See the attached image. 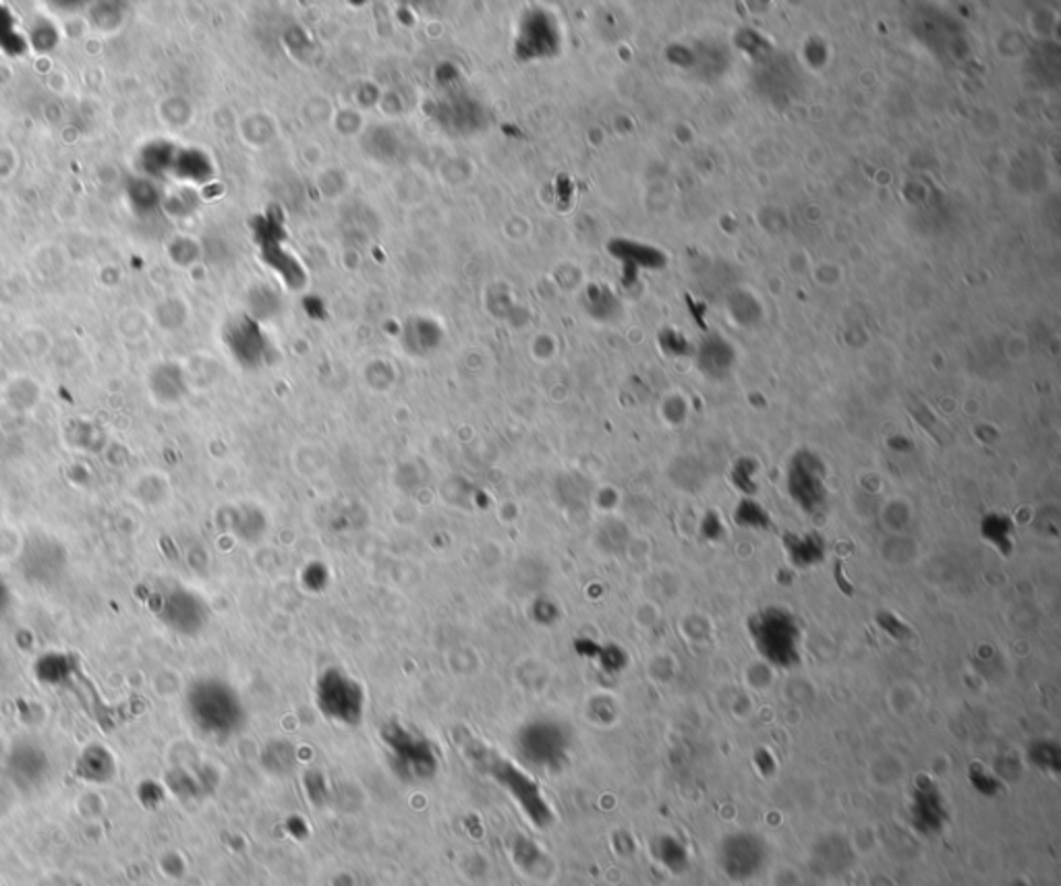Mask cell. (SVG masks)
I'll return each mask as SVG.
<instances>
[{
	"mask_svg": "<svg viewBox=\"0 0 1061 886\" xmlns=\"http://www.w3.org/2000/svg\"><path fill=\"white\" fill-rule=\"evenodd\" d=\"M980 530H983V537L997 547L1001 553H1010L1011 547V532H1014V527H1011V520L1008 516L1004 514H989L983 522H980Z\"/></svg>",
	"mask_w": 1061,
	"mask_h": 886,
	"instance_id": "11",
	"label": "cell"
},
{
	"mask_svg": "<svg viewBox=\"0 0 1061 886\" xmlns=\"http://www.w3.org/2000/svg\"><path fill=\"white\" fill-rule=\"evenodd\" d=\"M787 491L792 501L808 514L817 516L827 510V487H825V471L815 456L801 454L790 466L787 475Z\"/></svg>",
	"mask_w": 1061,
	"mask_h": 886,
	"instance_id": "7",
	"label": "cell"
},
{
	"mask_svg": "<svg viewBox=\"0 0 1061 886\" xmlns=\"http://www.w3.org/2000/svg\"><path fill=\"white\" fill-rule=\"evenodd\" d=\"M187 713L200 732L216 739L237 735L247 718L239 692L218 678H204L189 688Z\"/></svg>",
	"mask_w": 1061,
	"mask_h": 886,
	"instance_id": "1",
	"label": "cell"
},
{
	"mask_svg": "<svg viewBox=\"0 0 1061 886\" xmlns=\"http://www.w3.org/2000/svg\"><path fill=\"white\" fill-rule=\"evenodd\" d=\"M379 737L388 754L390 767L400 779L409 784H421L436 777L440 768V754L424 733L394 718L382 725Z\"/></svg>",
	"mask_w": 1061,
	"mask_h": 886,
	"instance_id": "3",
	"label": "cell"
},
{
	"mask_svg": "<svg viewBox=\"0 0 1061 886\" xmlns=\"http://www.w3.org/2000/svg\"><path fill=\"white\" fill-rule=\"evenodd\" d=\"M754 647L770 663L792 667L801 659V626L784 607H768L749 619Z\"/></svg>",
	"mask_w": 1061,
	"mask_h": 886,
	"instance_id": "6",
	"label": "cell"
},
{
	"mask_svg": "<svg viewBox=\"0 0 1061 886\" xmlns=\"http://www.w3.org/2000/svg\"><path fill=\"white\" fill-rule=\"evenodd\" d=\"M787 560L796 568H813L825 560V541L815 532L784 537Z\"/></svg>",
	"mask_w": 1061,
	"mask_h": 886,
	"instance_id": "10",
	"label": "cell"
},
{
	"mask_svg": "<svg viewBox=\"0 0 1061 886\" xmlns=\"http://www.w3.org/2000/svg\"><path fill=\"white\" fill-rule=\"evenodd\" d=\"M160 617L167 626H171L176 634L193 636L204 630L210 619L206 601L187 588H174L162 598Z\"/></svg>",
	"mask_w": 1061,
	"mask_h": 886,
	"instance_id": "8",
	"label": "cell"
},
{
	"mask_svg": "<svg viewBox=\"0 0 1061 886\" xmlns=\"http://www.w3.org/2000/svg\"><path fill=\"white\" fill-rule=\"evenodd\" d=\"M735 520H737L740 529H771L770 511L765 510L761 504H757L754 499H742V501L738 504L737 511H735Z\"/></svg>",
	"mask_w": 1061,
	"mask_h": 886,
	"instance_id": "12",
	"label": "cell"
},
{
	"mask_svg": "<svg viewBox=\"0 0 1061 886\" xmlns=\"http://www.w3.org/2000/svg\"><path fill=\"white\" fill-rule=\"evenodd\" d=\"M514 750L527 767L558 772L568 763L570 733L554 718H533L516 732Z\"/></svg>",
	"mask_w": 1061,
	"mask_h": 886,
	"instance_id": "5",
	"label": "cell"
},
{
	"mask_svg": "<svg viewBox=\"0 0 1061 886\" xmlns=\"http://www.w3.org/2000/svg\"><path fill=\"white\" fill-rule=\"evenodd\" d=\"M315 706L324 718L341 727H360L367 696L360 680L341 667H328L315 680Z\"/></svg>",
	"mask_w": 1061,
	"mask_h": 886,
	"instance_id": "4",
	"label": "cell"
},
{
	"mask_svg": "<svg viewBox=\"0 0 1061 886\" xmlns=\"http://www.w3.org/2000/svg\"><path fill=\"white\" fill-rule=\"evenodd\" d=\"M469 758L475 767L483 770L490 779H494L513 798L514 803L521 808V812L527 817L535 829H548L554 820V812L549 808L542 787L525 768L518 767L513 760L480 744L469 746Z\"/></svg>",
	"mask_w": 1061,
	"mask_h": 886,
	"instance_id": "2",
	"label": "cell"
},
{
	"mask_svg": "<svg viewBox=\"0 0 1061 886\" xmlns=\"http://www.w3.org/2000/svg\"><path fill=\"white\" fill-rule=\"evenodd\" d=\"M218 522H223L224 529L231 530V534H235L245 543L261 541L270 527L266 511L251 504L237 506V508H224L223 514L218 516Z\"/></svg>",
	"mask_w": 1061,
	"mask_h": 886,
	"instance_id": "9",
	"label": "cell"
}]
</instances>
